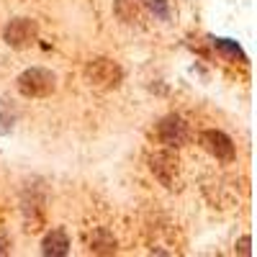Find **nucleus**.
<instances>
[{
    "label": "nucleus",
    "mask_w": 257,
    "mask_h": 257,
    "mask_svg": "<svg viewBox=\"0 0 257 257\" xmlns=\"http://www.w3.org/2000/svg\"><path fill=\"white\" fill-rule=\"evenodd\" d=\"M213 47H216L224 57H229V59L244 62V52H242V47L237 44V41H231V39H216V41H213Z\"/></svg>",
    "instance_id": "obj_10"
},
{
    "label": "nucleus",
    "mask_w": 257,
    "mask_h": 257,
    "mask_svg": "<svg viewBox=\"0 0 257 257\" xmlns=\"http://www.w3.org/2000/svg\"><path fill=\"white\" fill-rule=\"evenodd\" d=\"M85 80H88L93 88H100V90H113L121 85L123 80V70L121 64L108 59V57H95L85 64Z\"/></svg>",
    "instance_id": "obj_2"
},
{
    "label": "nucleus",
    "mask_w": 257,
    "mask_h": 257,
    "mask_svg": "<svg viewBox=\"0 0 257 257\" xmlns=\"http://www.w3.org/2000/svg\"><path fill=\"white\" fill-rule=\"evenodd\" d=\"M13 121H16V113L11 105L0 98V134H11V128H13Z\"/></svg>",
    "instance_id": "obj_11"
},
{
    "label": "nucleus",
    "mask_w": 257,
    "mask_h": 257,
    "mask_svg": "<svg viewBox=\"0 0 257 257\" xmlns=\"http://www.w3.org/2000/svg\"><path fill=\"white\" fill-rule=\"evenodd\" d=\"M147 6L155 11V16H160L162 21H167L170 18V11H167V6H165V0H147Z\"/></svg>",
    "instance_id": "obj_12"
},
{
    "label": "nucleus",
    "mask_w": 257,
    "mask_h": 257,
    "mask_svg": "<svg viewBox=\"0 0 257 257\" xmlns=\"http://www.w3.org/2000/svg\"><path fill=\"white\" fill-rule=\"evenodd\" d=\"M67 252H70V237L64 229H52L41 242V254L47 257H64Z\"/></svg>",
    "instance_id": "obj_7"
},
{
    "label": "nucleus",
    "mask_w": 257,
    "mask_h": 257,
    "mask_svg": "<svg viewBox=\"0 0 257 257\" xmlns=\"http://www.w3.org/2000/svg\"><path fill=\"white\" fill-rule=\"evenodd\" d=\"M16 88L24 98H47L57 90V77L44 67H29L18 75Z\"/></svg>",
    "instance_id": "obj_1"
},
{
    "label": "nucleus",
    "mask_w": 257,
    "mask_h": 257,
    "mask_svg": "<svg viewBox=\"0 0 257 257\" xmlns=\"http://www.w3.org/2000/svg\"><path fill=\"white\" fill-rule=\"evenodd\" d=\"M157 137L167 147H183L190 139V132H188V123L180 116H167L157 126Z\"/></svg>",
    "instance_id": "obj_6"
},
{
    "label": "nucleus",
    "mask_w": 257,
    "mask_h": 257,
    "mask_svg": "<svg viewBox=\"0 0 257 257\" xmlns=\"http://www.w3.org/2000/svg\"><path fill=\"white\" fill-rule=\"evenodd\" d=\"M149 170L155 173V178L165 185V188H175L178 175H180V160L175 152L170 149H162V152H155L149 157Z\"/></svg>",
    "instance_id": "obj_4"
},
{
    "label": "nucleus",
    "mask_w": 257,
    "mask_h": 257,
    "mask_svg": "<svg viewBox=\"0 0 257 257\" xmlns=\"http://www.w3.org/2000/svg\"><path fill=\"white\" fill-rule=\"evenodd\" d=\"M201 147L206 149V152L211 155V157H216L219 162H231L234 160V144H231V139L224 134V132H216V128H206V132L201 134Z\"/></svg>",
    "instance_id": "obj_5"
},
{
    "label": "nucleus",
    "mask_w": 257,
    "mask_h": 257,
    "mask_svg": "<svg viewBox=\"0 0 257 257\" xmlns=\"http://www.w3.org/2000/svg\"><path fill=\"white\" fill-rule=\"evenodd\" d=\"M113 13L126 26H139L142 18H144V11H142L139 0H116V3H113Z\"/></svg>",
    "instance_id": "obj_8"
},
{
    "label": "nucleus",
    "mask_w": 257,
    "mask_h": 257,
    "mask_svg": "<svg viewBox=\"0 0 257 257\" xmlns=\"http://www.w3.org/2000/svg\"><path fill=\"white\" fill-rule=\"evenodd\" d=\"M90 249H93L95 254H111V252H116V239H113L105 229H98V231L93 234Z\"/></svg>",
    "instance_id": "obj_9"
},
{
    "label": "nucleus",
    "mask_w": 257,
    "mask_h": 257,
    "mask_svg": "<svg viewBox=\"0 0 257 257\" xmlns=\"http://www.w3.org/2000/svg\"><path fill=\"white\" fill-rule=\"evenodd\" d=\"M39 36V26L31 18H13L3 29V41L11 49H29Z\"/></svg>",
    "instance_id": "obj_3"
},
{
    "label": "nucleus",
    "mask_w": 257,
    "mask_h": 257,
    "mask_svg": "<svg viewBox=\"0 0 257 257\" xmlns=\"http://www.w3.org/2000/svg\"><path fill=\"white\" fill-rule=\"evenodd\" d=\"M3 254H11V237L6 231H0V257Z\"/></svg>",
    "instance_id": "obj_13"
},
{
    "label": "nucleus",
    "mask_w": 257,
    "mask_h": 257,
    "mask_svg": "<svg viewBox=\"0 0 257 257\" xmlns=\"http://www.w3.org/2000/svg\"><path fill=\"white\" fill-rule=\"evenodd\" d=\"M249 244H252V239H249V237H242V239H239V244H237V252H239V254H244V257H249V254H252Z\"/></svg>",
    "instance_id": "obj_14"
}]
</instances>
